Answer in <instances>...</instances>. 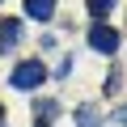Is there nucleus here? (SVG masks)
Instances as JSON below:
<instances>
[{
    "instance_id": "0eeeda50",
    "label": "nucleus",
    "mask_w": 127,
    "mask_h": 127,
    "mask_svg": "<svg viewBox=\"0 0 127 127\" xmlns=\"http://www.w3.org/2000/svg\"><path fill=\"white\" fill-rule=\"evenodd\" d=\"M85 4H89V13H93V17L102 21V17H106V13L114 9V4H119V0H85Z\"/></svg>"
},
{
    "instance_id": "f257e3e1",
    "label": "nucleus",
    "mask_w": 127,
    "mask_h": 127,
    "mask_svg": "<svg viewBox=\"0 0 127 127\" xmlns=\"http://www.w3.org/2000/svg\"><path fill=\"white\" fill-rule=\"evenodd\" d=\"M42 81H47V68H42L38 59H26V64H17V68H13V76H9V85H13V89H21V93H34Z\"/></svg>"
},
{
    "instance_id": "6e6552de",
    "label": "nucleus",
    "mask_w": 127,
    "mask_h": 127,
    "mask_svg": "<svg viewBox=\"0 0 127 127\" xmlns=\"http://www.w3.org/2000/svg\"><path fill=\"white\" fill-rule=\"evenodd\" d=\"M114 119H119V123L127 127V106H119V114H114Z\"/></svg>"
},
{
    "instance_id": "39448f33",
    "label": "nucleus",
    "mask_w": 127,
    "mask_h": 127,
    "mask_svg": "<svg viewBox=\"0 0 127 127\" xmlns=\"http://www.w3.org/2000/svg\"><path fill=\"white\" fill-rule=\"evenodd\" d=\"M76 127H102V110H97L93 102H85V106L76 110Z\"/></svg>"
},
{
    "instance_id": "423d86ee",
    "label": "nucleus",
    "mask_w": 127,
    "mask_h": 127,
    "mask_svg": "<svg viewBox=\"0 0 127 127\" xmlns=\"http://www.w3.org/2000/svg\"><path fill=\"white\" fill-rule=\"evenodd\" d=\"M34 114H38V119H42V123H47V119H51V114H59V102H55V97H42V102H38V106H34Z\"/></svg>"
},
{
    "instance_id": "7ed1b4c3",
    "label": "nucleus",
    "mask_w": 127,
    "mask_h": 127,
    "mask_svg": "<svg viewBox=\"0 0 127 127\" xmlns=\"http://www.w3.org/2000/svg\"><path fill=\"white\" fill-rule=\"evenodd\" d=\"M21 38V17H4L0 21V51H13Z\"/></svg>"
},
{
    "instance_id": "1a4fd4ad",
    "label": "nucleus",
    "mask_w": 127,
    "mask_h": 127,
    "mask_svg": "<svg viewBox=\"0 0 127 127\" xmlns=\"http://www.w3.org/2000/svg\"><path fill=\"white\" fill-rule=\"evenodd\" d=\"M38 127H47V123H38Z\"/></svg>"
},
{
    "instance_id": "20e7f679",
    "label": "nucleus",
    "mask_w": 127,
    "mask_h": 127,
    "mask_svg": "<svg viewBox=\"0 0 127 127\" xmlns=\"http://www.w3.org/2000/svg\"><path fill=\"white\" fill-rule=\"evenodd\" d=\"M30 21H51L55 17V0H26V9H21Z\"/></svg>"
},
{
    "instance_id": "f03ea898",
    "label": "nucleus",
    "mask_w": 127,
    "mask_h": 127,
    "mask_svg": "<svg viewBox=\"0 0 127 127\" xmlns=\"http://www.w3.org/2000/svg\"><path fill=\"white\" fill-rule=\"evenodd\" d=\"M89 47L102 51V55H114V51H119V30L106 26V21H93V26H89Z\"/></svg>"
}]
</instances>
